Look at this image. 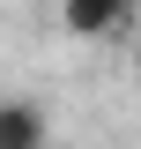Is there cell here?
<instances>
[{"instance_id":"6da1fadb","label":"cell","mask_w":141,"mask_h":149,"mask_svg":"<svg viewBox=\"0 0 141 149\" xmlns=\"http://www.w3.org/2000/svg\"><path fill=\"white\" fill-rule=\"evenodd\" d=\"M126 22H134V0H59V30L67 37H119Z\"/></svg>"},{"instance_id":"7a4b0ae2","label":"cell","mask_w":141,"mask_h":149,"mask_svg":"<svg viewBox=\"0 0 141 149\" xmlns=\"http://www.w3.org/2000/svg\"><path fill=\"white\" fill-rule=\"evenodd\" d=\"M0 149H52V119L37 97H0Z\"/></svg>"}]
</instances>
